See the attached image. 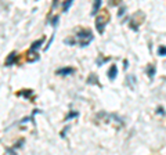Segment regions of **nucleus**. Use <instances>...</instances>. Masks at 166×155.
<instances>
[{
	"label": "nucleus",
	"mask_w": 166,
	"mask_h": 155,
	"mask_svg": "<svg viewBox=\"0 0 166 155\" xmlns=\"http://www.w3.org/2000/svg\"><path fill=\"white\" fill-rule=\"evenodd\" d=\"M75 72V69L73 68H60L55 71V75H61V76H68V75H72Z\"/></svg>",
	"instance_id": "3"
},
{
	"label": "nucleus",
	"mask_w": 166,
	"mask_h": 155,
	"mask_svg": "<svg viewBox=\"0 0 166 155\" xmlns=\"http://www.w3.org/2000/svg\"><path fill=\"white\" fill-rule=\"evenodd\" d=\"M158 112H159V114H162V115H165V111H163L162 107H159V108H158Z\"/></svg>",
	"instance_id": "17"
},
{
	"label": "nucleus",
	"mask_w": 166,
	"mask_h": 155,
	"mask_svg": "<svg viewBox=\"0 0 166 155\" xmlns=\"http://www.w3.org/2000/svg\"><path fill=\"white\" fill-rule=\"evenodd\" d=\"M78 115H79L78 112H69V114H68V116L65 118V121H71V119H72V118H76V116H78Z\"/></svg>",
	"instance_id": "12"
},
{
	"label": "nucleus",
	"mask_w": 166,
	"mask_h": 155,
	"mask_svg": "<svg viewBox=\"0 0 166 155\" xmlns=\"http://www.w3.org/2000/svg\"><path fill=\"white\" fill-rule=\"evenodd\" d=\"M73 3V0H67V1H64V4H62V11L64 13H67V11L69 10V7H71V4Z\"/></svg>",
	"instance_id": "10"
},
{
	"label": "nucleus",
	"mask_w": 166,
	"mask_h": 155,
	"mask_svg": "<svg viewBox=\"0 0 166 155\" xmlns=\"http://www.w3.org/2000/svg\"><path fill=\"white\" fill-rule=\"evenodd\" d=\"M15 57H17V53L15 51H13V53H10V55H8V58L6 60V62H4V65L6 67H11V65L15 62Z\"/></svg>",
	"instance_id": "6"
},
{
	"label": "nucleus",
	"mask_w": 166,
	"mask_h": 155,
	"mask_svg": "<svg viewBox=\"0 0 166 155\" xmlns=\"http://www.w3.org/2000/svg\"><path fill=\"white\" fill-rule=\"evenodd\" d=\"M58 19H60V17H58V15H55L54 18L51 19V25H53V26H57L58 25Z\"/></svg>",
	"instance_id": "14"
},
{
	"label": "nucleus",
	"mask_w": 166,
	"mask_h": 155,
	"mask_svg": "<svg viewBox=\"0 0 166 155\" xmlns=\"http://www.w3.org/2000/svg\"><path fill=\"white\" fill-rule=\"evenodd\" d=\"M101 3H102V0H94L93 10H91V15L97 14V13H98V10H100V7H101Z\"/></svg>",
	"instance_id": "7"
},
{
	"label": "nucleus",
	"mask_w": 166,
	"mask_h": 155,
	"mask_svg": "<svg viewBox=\"0 0 166 155\" xmlns=\"http://www.w3.org/2000/svg\"><path fill=\"white\" fill-rule=\"evenodd\" d=\"M43 42H44L43 37H42V39H39V40H36V42H33L32 46H31V49H29V51H36V50H39L40 47H42V44H43Z\"/></svg>",
	"instance_id": "5"
},
{
	"label": "nucleus",
	"mask_w": 166,
	"mask_h": 155,
	"mask_svg": "<svg viewBox=\"0 0 166 155\" xmlns=\"http://www.w3.org/2000/svg\"><path fill=\"white\" fill-rule=\"evenodd\" d=\"M39 54H36L35 51H29L28 53V62H33L36 61V60H39Z\"/></svg>",
	"instance_id": "8"
},
{
	"label": "nucleus",
	"mask_w": 166,
	"mask_h": 155,
	"mask_svg": "<svg viewBox=\"0 0 166 155\" xmlns=\"http://www.w3.org/2000/svg\"><path fill=\"white\" fill-rule=\"evenodd\" d=\"M158 55L165 57V55H166V46H159L158 47Z\"/></svg>",
	"instance_id": "11"
},
{
	"label": "nucleus",
	"mask_w": 166,
	"mask_h": 155,
	"mask_svg": "<svg viewBox=\"0 0 166 155\" xmlns=\"http://www.w3.org/2000/svg\"><path fill=\"white\" fill-rule=\"evenodd\" d=\"M64 42L68 44V46H73V44H75V39H73V37H67Z\"/></svg>",
	"instance_id": "13"
},
{
	"label": "nucleus",
	"mask_w": 166,
	"mask_h": 155,
	"mask_svg": "<svg viewBox=\"0 0 166 155\" xmlns=\"http://www.w3.org/2000/svg\"><path fill=\"white\" fill-rule=\"evenodd\" d=\"M105 25H107V21H104V17H98L96 19V28H97L98 33H104Z\"/></svg>",
	"instance_id": "2"
},
{
	"label": "nucleus",
	"mask_w": 166,
	"mask_h": 155,
	"mask_svg": "<svg viewBox=\"0 0 166 155\" xmlns=\"http://www.w3.org/2000/svg\"><path fill=\"white\" fill-rule=\"evenodd\" d=\"M68 129H69V126H67L64 130H62V133H61V137H62V139H64V137H65V134H67V132H68Z\"/></svg>",
	"instance_id": "16"
},
{
	"label": "nucleus",
	"mask_w": 166,
	"mask_h": 155,
	"mask_svg": "<svg viewBox=\"0 0 166 155\" xmlns=\"http://www.w3.org/2000/svg\"><path fill=\"white\" fill-rule=\"evenodd\" d=\"M76 37L79 39V44L82 47L89 46V44L91 43V40L94 39L93 33H91V31H89V29H84V31H80V32H78Z\"/></svg>",
	"instance_id": "1"
},
{
	"label": "nucleus",
	"mask_w": 166,
	"mask_h": 155,
	"mask_svg": "<svg viewBox=\"0 0 166 155\" xmlns=\"http://www.w3.org/2000/svg\"><path fill=\"white\" fill-rule=\"evenodd\" d=\"M116 75H118V68H116V65H111V68H109V71H108L109 80H115Z\"/></svg>",
	"instance_id": "4"
},
{
	"label": "nucleus",
	"mask_w": 166,
	"mask_h": 155,
	"mask_svg": "<svg viewBox=\"0 0 166 155\" xmlns=\"http://www.w3.org/2000/svg\"><path fill=\"white\" fill-rule=\"evenodd\" d=\"M87 83H97V78H96V75H93V73H91V78L87 80Z\"/></svg>",
	"instance_id": "15"
},
{
	"label": "nucleus",
	"mask_w": 166,
	"mask_h": 155,
	"mask_svg": "<svg viewBox=\"0 0 166 155\" xmlns=\"http://www.w3.org/2000/svg\"><path fill=\"white\" fill-rule=\"evenodd\" d=\"M123 13H125V8H120V11H119V15H123Z\"/></svg>",
	"instance_id": "18"
},
{
	"label": "nucleus",
	"mask_w": 166,
	"mask_h": 155,
	"mask_svg": "<svg viewBox=\"0 0 166 155\" xmlns=\"http://www.w3.org/2000/svg\"><path fill=\"white\" fill-rule=\"evenodd\" d=\"M155 72H156V68L154 67V65H150V67H148V69H147V75L152 79V78L155 76Z\"/></svg>",
	"instance_id": "9"
}]
</instances>
